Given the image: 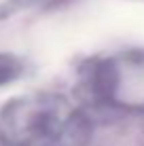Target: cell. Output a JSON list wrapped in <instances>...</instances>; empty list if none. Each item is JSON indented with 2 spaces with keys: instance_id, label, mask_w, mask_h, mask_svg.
Segmentation results:
<instances>
[{
  "instance_id": "obj_1",
  "label": "cell",
  "mask_w": 144,
  "mask_h": 146,
  "mask_svg": "<svg viewBox=\"0 0 144 146\" xmlns=\"http://www.w3.org/2000/svg\"><path fill=\"white\" fill-rule=\"evenodd\" d=\"M91 121L66 95L30 91L0 108L2 146H87Z\"/></svg>"
},
{
  "instance_id": "obj_3",
  "label": "cell",
  "mask_w": 144,
  "mask_h": 146,
  "mask_svg": "<svg viewBox=\"0 0 144 146\" xmlns=\"http://www.w3.org/2000/svg\"><path fill=\"white\" fill-rule=\"evenodd\" d=\"M23 72H26V66L21 57L13 53H0V87L15 83L17 78L23 76Z\"/></svg>"
},
{
  "instance_id": "obj_4",
  "label": "cell",
  "mask_w": 144,
  "mask_h": 146,
  "mask_svg": "<svg viewBox=\"0 0 144 146\" xmlns=\"http://www.w3.org/2000/svg\"><path fill=\"white\" fill-rule=\"evenodd\" d=\"M36 0H0V19H7L11 15L19 13L21 9L34 4Z\"/></svg>"
},
{
  "instance_id": "obj_2",
  "label": "cell",
  "mask_w": 144,
  "mask_h": 146,
  "mask_svg": "<svg viewBox=\"0 0 144 146\" xmlns=\"http://www.w3.org/2000/svg\"><path fill=\"white\" fill-rule=\"evenodd\" d=\"M78 85L98 106L144 114V51L87 59L78 72Z\"/></svg>"
}]
</instances>
